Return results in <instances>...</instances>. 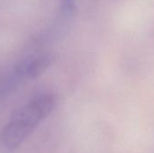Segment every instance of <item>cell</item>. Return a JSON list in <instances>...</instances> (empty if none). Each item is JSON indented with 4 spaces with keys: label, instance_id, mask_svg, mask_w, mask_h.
Wrapping results in <instances>:
<instances>
[{
    "label": "cell",
    "instance_id": "1",
    "mask_svg": "<svg viewBox=\"0 0 154 153\" xmlns=\"http://www.w3.org/2000/svg\"><path fill=\"white\" fill-rule=\"evenodd\" d=\"M55 105L56 97L53 94L38 95L14 111L10 120L33 132L39 124L52 112Z\"/></svg>",
    "mask_w": 154,
    "mask_h": 153
},
{
    "label": "cell",
    "instance_id": "2",
    "mask_svg": "<svg viewBox=\"0 0 154 153\" xmlns=\"http://www.w3.org/2000/svg\"><path fill=\"white\" fill-rule=\"evenodd\" d=\"M51 63L52 56L51 54L40 55L17 63L14 68V72L19 78H35L42 74Z\"/></svg>",
    "mask_w": 154,
    "mask_h": 153
},
{
    "label": "cell",
    "instance_id": "3",
    "mask_svg": "<svg viewBox=\"0 0 154 153\" xmlns=\"http://www.w3.org/2000/svg\"><path fill=\"white\" fill-rule=\"evenodd\" d=\"M61 5L66 11H70L74 6V0H61Z\"/></svg>",
    "mask_w": 154,
    "mask_h": 153
}]
</instances>
